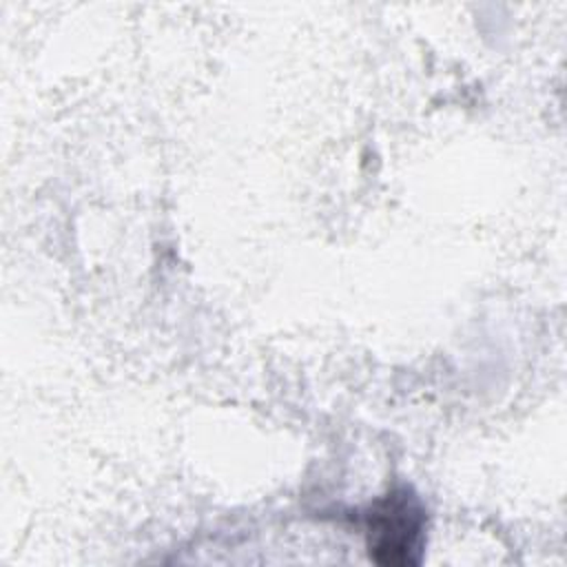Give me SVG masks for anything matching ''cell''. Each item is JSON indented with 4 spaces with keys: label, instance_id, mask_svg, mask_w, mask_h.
<instances>
[{
    "label": "cell",
    "instance_id": "6da1fadb",
    "mask_svg": "<svg viewBox=\"0 0 567 567\" xmlns=\"http://www.w3.org/2000/svg\"><path fill=\"white\" fill-rule=\"evenodd\" d=\"M363 534L374 563L419 565L425 547V507L410 487H392L363 512Z\"/></svg>",
    "mask_w": 567,
    "mask_h": 567
}]
</instances>
